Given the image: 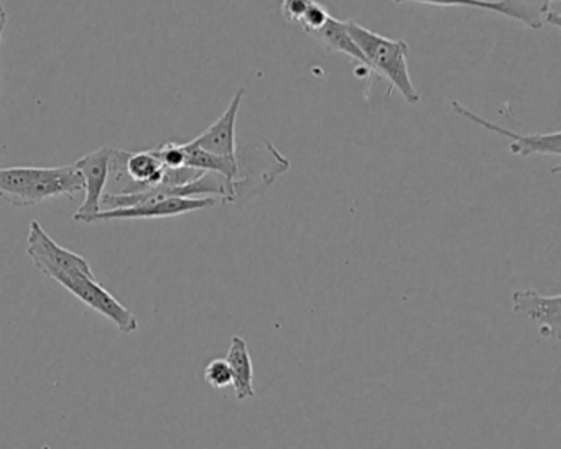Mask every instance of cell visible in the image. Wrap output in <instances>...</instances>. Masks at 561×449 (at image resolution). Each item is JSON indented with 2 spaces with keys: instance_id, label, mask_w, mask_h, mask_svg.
Here are the masks:
<instances>
[{
  "instance_id": "obj_3",
  "label": "cell",
  "mask_w": 561,
  "mask_h": 449,
  "mask_svg": "<svg viewBox=\"0 0 561 449\" xmlns=\"http://www.w3.org/2000/svg\"><path fill=\"white\" fill-rule=\"evenodd\" d=\"M51 280L58 281L67 288L71 295L83 301L91 310L98 311L104 318L116 324L117 330L124 334H133L139 330V321L133 311L127 310L114 295H111L103 285L98 281L93 268L87 258L80 264L68 267L67 270L51 275Z\"/></svg>"
},
{
  "instance_id": "obj_6",
  "label": "cell",
  "mask_w": 561,
  "mask_h": 449,
  "mask_svg": "<svg viewBox=\"0 0 561 449\" xmlns=\"http://www.w3.org/2000/svg\"><path fill=\"white\" fill-rule=\"evenodd\" d=\"M216 198H165L157 202L142 203L130 208L106 209L98 212L93 222L127 221V219H159L175 218L216 206Z\"/></svg>"
},
{
  "instance_id": "obj_2",
  "label": "cell",
  "mask_w": 561,
  "mask_h": 449,
  "mask_svg": "<svg viewBox=\"0 0 561 449\" xmlns=\"http://www.w3.org/2000/svg\"><path fill=\"white\" fill-rule=\"evenodd\" d=\"M346 28L369 70L386 80L393 91H399L407 104H419L422 96L410 77L409 44L400 38L383 37L356 21H346Z\"/></svg>"
},
{
  "instance_id": "obj_14",
  "label": "cell",
  "mask_w": 561,
  "mask_h": 449,
  "mask_svg": "<svg viewBox=\"0 0 561 449\" xmlns=\"http://www.w3.org/2000/svg\"><path fill=\"white\" fill-rule=\"evenodd\" d=\"M205 380L213 387V389H226L232 383V373L229 369L228 360L213 359L206 366Z\"/></svg>"
},
{
  "instance_id": "obj_11",
  "label": "cell",
  "mask_w": 561,
  "mask_h": 449,
  "mask_svg": "<svg viewBox=\"0 0 561 449\" xmlns=\"http://www.w3.org/2000/svg\"><path fill=\"white\" fill-rule=\"evenodd\" d=\"M314 37H317L328 50L346 55V57L353 58L356 64H359L360 67H366L367 70H369L366 58L360 54L356 42L351 38L350 32H347L346 22L330 18L327 24H324V27L314 34Z\"/></svg>"
},
{
  "instance_id": "obj_13",
  "label": "cell",
  "mask_w": 561,
  "mask_h": 449,
  "mask_svg": "<svg viewBox=\"0 0 561 449\" xmlns=\"http://www.w3.org/2000/svg\"><path fill=\"white\" fill-rule=\"evenodd\" d=\"M153 156L159 159L165 170H176L186 166L185 143L167 142L152 149Z\"/></svg>"
},
{
  "instance_id": "obj_12",
  "label": "cell",
  "mask_w": 561,
  "mask_h": 449,
  "mask_svg": "<svg viewBox=\"0 0 561 449\" xmlns=\"http://www.w3.org/2000/svg\"><path fill=\"white\" fill-rule=\"evenodd\" d=\"M186 166L198 170V172L218 173L231 182H239L238 176L241 173V163L239 159H225V157L213 156L193 146L192 142L185 143Z\"/></svg>"
},
{
  "instance_id": "obj_15",
  "label": "cell",
  "mask_w": 561,
  "mask_h": 449,
  "mask_svg": "<svg viewBox=\"0 0 561 449\" xmlns=\"http://www.w3.org/2000/svg\"><path fill=\"white\" fill-rule=\"evenodd\" d=\"M330 18L331 15L328 14V9L324 8L323 4H320V2H317V0H313L310 8H308L307 14L301 19L300 27L304 28L307 34L314 35L324 27V24H327Z\"/></svg>"
},
{
  "instance_id": "obj_8",
  "label": "cell",
  "mask_w": 561,
  "mask_h": 449,
  "mask_svg": "<svg viewBox=\"0 0 561 449\" xmlns=\"http://www.w3.org/2000/svg\"><path fill=\"white\" fill-rule=\"evenodd\" d=\"M396 4L432 5V8H468L478 11H488L502 15L508 21L518 22L531 31H540L545 24V18L538 12L522 5L518 0H393Z\"/></svg>"
},
{
  "instance_id": "obj_16",
  "label": "cell",
  "mask_w": 561,
  "mask_h": 449,
  "mask_svg": "<svg viewBox=\"0 0 561 449\" xmlns=\"http://www.w3.org/2000/svg\"><path fill=\"white\" fill-rule=\"evenodd\" d=\"M518 2L525 5V8L543 15L545 24L560 28V14H558L557 9L553 8L560 0H518Z\"/></svg>"
},
{
  "instance_id": "obj_7",
  "label": "cell",
  "mask_w": 561,
  "mask_h": 449,
  "mask_svg": "<svg viewBox=\"0 0 561 449\" xmlns=\"http://www.w3.org/2000/svg\"><path fill=\"white\" fill-rule=\"evenodd\" d=\"M512 311L527 318L540 331L541 336L560 339L561 297H547L537 290H515L512 293Z\"/></svg>"
},
{
  "instance_id": "obj_5",
  "label": "cell",
  "mask_w": 561,
  "mask_h": 449,
  "mask_svg": "<svg viewBox=\"0 0 561 449\" xmlns=\"http://www.w3.org/2000/svg\"><path fill=\"white\" fill-rule=\"evenodd\" d=\"M111 157H113V149L103 147V149H98L96 152L81 157L75 163L84 182V202L80 209L75 212V221L91 225L94 216L103 211L101 198H103L104 189H106L107 182H110Z\"/></svg>"
},
{
  "instance_id": "obj_4",
  "label": "cell",
  "mask_w": 561,
  "mask_h": 449,
  "mask_svg": "<svg viewBox=\"0 0 561 449\" xmlns=\"http://www.w3.org/2000/svg\"><path fill=\"white\" fill-rule=\"evenodd\" d=\"M449 106H451L453 113H455L456 116L471 120L476 126L508 139V142H511L508 152H511L512 156L524 157V159H528V157L531 156L561 157L560 130L548 134H528V136H522V134L512 133V130L504 129V127L497 126V124L482 119L479 114L472 113L471 110L462 106L459 101L453 100Z\"/></svg>"
},
{
  "instance_id": "obj_10",
  "label": "cell",
  "mask_w": 561,
  "mask_h": 449,
  "mask_svg": "<svg viewBox=\"0 0 561 449\" xmlns=\"http://www.w3.org/2000/svg\"><path fill=\"white\" fill-rule=\"evenodd\" d=\"M226 360H228L229 369H231V385L234 387L236 399L241 400V402L254 399V366H252L251 354H249L244 337L239 336V334L232 336Z\"/></svg>"
},
{
  "instance_id": "obj_19",
  "label": "cell",
  "mask_w": 561,
  "mask_h": 449,
  "mask_svg": "<svg viewBox=\"0 0 561 449\" xmlns=\"http://www.w3.org/2000/svg\"><path fill=\"white\" fill-rule=\"evenodd\" d=\"M5 9L4 5H2V2H0V15L4 14Z\"/></svg>"
},
{
  "instance_id": "obj_17",
  "label": "cell",
  "mask_w": 561,
  "mask_h": 449,
  "mask_svg": "<svg viewBox=\"0 0 561 449\" xmlns=\"http://www.w3.org/2000/svg\"><path fill=\"white\" fill-rule=\"evenodd\" d=\"M313 0H282V15L285 21L300 25L301 19L307 14Z\"/></svg>"
},
{
  "instance_id": "obj_18",
  "label": "cell",
  "mask_w": 561,
  "mask_h": 449,
  "mask_svg": "<svg viewBox=\"0 0 561 449\" xmlns=\"http://www.w3.org/2000/svg\"><path fill=\"white\" fill-rule=\"evenodd\" d=\"M5 25H8V14L0 15V45H2V37H4Z\"/></svg>"
},
{
  "instance_id": "obj_9",
  "label": "cell",
  "mask_w": 561,
  "mask_h": 449,
  "mask_svg": "<svg viewBox=\"0 0 561 449\" xmlns=\"http://www.w3.org/2000/svg\"><path fill=\"white\" fill-rule=\"evenodd\" d=\"M245 90H238L232 96L228 110L202 134L192 140L193 146L213 156L225 159H238V142H236V124H238L239 111L244 101Z\"/></svg>"
},
{
  "instance_id": "obj_1",
  "label": "cell",
  "mask_w": 561,
  "mask_h": 449,
  "mask_svg": "<svg viewBox=\"0 0 561 449\" xmlns=\"http://www.w3.org/2000/svg\"><path fill=\"white\" fill-rule=\"evenodd\" d=\"M80 192H84L83 176L75 165L0 169V198L18 208L58 196L73 198Z\"/></svg>"
}]
</instances>
